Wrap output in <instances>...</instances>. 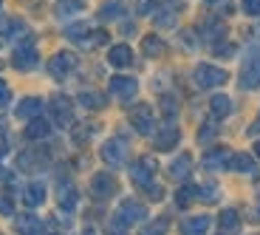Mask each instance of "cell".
<instances>
[{"instance_id": "obj_49", "label": "cell", "mask_w": 260, "mask_h": 235, "mask_svg": "<svg viewBox=\"0 0 260 235\" xmlns=\"http://www.w3.org/2000/svg\"><path fill=\"white\" fill-rule=\"evenodd\" d=\"M82 235H93V232H82Z\"/></svg>"}, {"instance_id": "obj_10", "label": "cell", "mask_w": 260, "mask_h": 235, "mask_svg": "<svg viewBox=\"0 0 260 235\" xmlns=\"http://www.w3.org/2000/svg\"><path fill=\"white\" fill-rule=\"evenodd\" d=\"M91 193H93V198H99V201L111 198L113 193H116V179H113V173H105V170H99L96 176L91 179Z\"/></svg>"}, {"instance_id": "obj_36", "label": "cell", "mask_w": 260, "mask_h": 235, "mask_svg": "<svg viewBox=\"0 0 260 235\" xmlns=\"http://www.w3.org/2000/svg\"><path fill=\"white\" fill-rule=\"evenodd\" d=\"M0 216H14V201L9 193H0Z\"/></svg>"}, {"instance_id": "obj_50", "label": "cell", "mask_w": 260, "mask_h": 235, "mask_svg": "<svg viewBox=\"0 0 260 235\" xmlns=\"http://www.w3.org/2000/svg\"><path fill=\"white\" fill-rule=\"evenodd\" d=\"M0 3H3V0H0Z\"/></svg>"}, {"instance_id": "obj_42", "label": "cell", "mask_w": 260, "mask_h": 235, "mask_svg": "<svg viewBox=\"0 0 260 235\" xmlns=\"http://www.w3.org/2000/svg\"><path fill=\"white\" fill-rule=\"evenodd\" d=\"M108 235H124V227L119 221H113L111 227H108Z\"/></svg>"}, {"instance_id": "obj_1", "label": "cell", "mask_w": 260, "mask_h": 235, "mask_svg": "<svg viewBox=\"0 0 260 235\" xmlns=\"http://www.w3.org/2000/svg\"><path fill=\"white\" fill-rule=\"evenodd\" d=\"M113 221H119L122 227L142 224V221H147V207H144L142 201H136V198H124L116 207V218H113Z\"/></svg>"}, {"instance_id": "obj_18", "label": "cell", "mask_w": 260, "mask_h": 235, "mask_svg": "<svg viewBox=\"0 0 260 235\" xmlns=\"http://www.w3.org/2000/svg\"><path fill=\"white\" fill-rule=\"evenodd\" d=\"M212 218L209 216H189L181 221V235H207Z\"/></svg>"}, {"instance_id": "obj_40", "label": "cell", "mask_w": 260, "mask_h": 235, "mask_svg": "<svg viewBox=\"0 0 260 235\" xmlns=\"http://www.w3.org/2000/svg\"><path fill=\"white\" fill-rule=\"evenodd\" d=\"M164 229H167V221H164V218H161V221H156V224H150V227L144 229L142 235H161Z\"/></svg>"}, {"instance_id": "obj_45", "label": "cell", "mask_w": 260, "mask_h": 235, "mask_svg": "<svg viewBox=\"0 0 260 235\" xmlns=\"http://www.w3.org/2000/svg\"><path fill=\"white\" fill-rule=\"evenodd\" d=\"M20 3H23V6H37L40 0H20Z\"/></svg>"}, {"instance_id": "obj_34", "label": "cell", "mask_w": 260, "mask_h": 235, "mask_svg": "<svg viewBox=\"0 0 260 235\" xmlns=\"http://www.w3.org/2000/svg\"><path fill=\"white\" fill-rule=\"evenodd\" d=\"M215 136H218V125H212V122H207L201 131H198V142H209V139H215Z\"/></svg>"}, {"instance_id": "obj_32", "label": "cell", "mask_w": 260, "mask_h": 235, "mask_svg": "<svg viewBox=\"0 0 260 235\" xmlns=\"http://www.w3.org/2000/svg\"><path fill=\"white\" fill-rule=\"evenodd\" d=\"M198 198H201V201H218V187H215V184L198 187Z\"/></svg>"}, {"instance_id": "obj_12", "label": "cell", "mask_w": 260, "mask_h": 235, "mask_svg": "<svg viewBox=\"0 0 260 235\" xmlns=\"http://www.w3.org/2000/svg\"><path fill=\"white\" fill-rule=\"evenodd\" d=\"M43 229H46L43 221H40L37 216H31V213L14 218V232L17 235H43Z\"/></svg>"}, {"instance_id": "obj_24", "label": "cell", "mask_w": 260, "mask_h": 235, "mask_svg": "<svg viewBox=\"0 0 260 235\" xmlns=\"http://www.w3.org/2000/svg\"><path fill=\"white\" fill-rule=\"evenodd\" d=\"M229 170H238V173H252L254 170V159L249 153H235L229 159Z\"/></svg>"}, {"instance_id": "obj_2", "label": "cell", "mask_w": 260, "mask_h": 235, "mask_svg": "<svg viewBox=\"0 0 260 235\" xmlns=\"http://www.w3.org/2000/svg\"><path fill=\"white\" fill-rule=\"evenodd\" d=\"M12 66L17 68V71H34V68L40 66V54H37V48H34V37H26L23 46L14 48Z\"/></svg>"}, {"instance_id": "obj_19", "label": "cell", "mask_w": 260, "mask_h": 235, "mask_svg": "<svg viewBox=\"0 0 260 235\" xmlns=\"http://www.w3.org/2000/svg\"><path fill=\"white\" fill-rule=\"evenodd\" d=\"M142 54L144 57H164L167 54V43L158 34H144L142 37Z\"/></svg>"}, {"instance_id": "obj_9", "label": "cell", "mask_w": 260, "mask_h": 235, "mask_svg": "<svg viewBox=\"0 0 260 235\" xmlns=\"http://www.w3.org/2000/svg\"><path fill=\"white\" fill-rule=\"evenodd\" d=\"M48 111H51V122L59 125V128H68L74 119V108H71V99L68 97H54L48 102Z\"/></svg>"}, {"instance_id": "obj_8", "label": "cell", "mask_w": 260, "mask_h": 235, "mask_svg": "<svg viewBox=\"0 0 260 235\" xmlns=\"http://www.w3.org/2000/svg\"><path fill=\"white\" fill-rule=\"evenodd\" d=\"M74 68H77V57H74L71 51H57L48 60V74H51L54 79H65Z\"/></svg>"}, {"instance_id": "obj_29", "label": "cell", "mask_w": 260, "mask_h": 235, "mask_svg": "<svg viewBox=\"0 0 260 235\" xmlns=\"http://www.w3.org/2000/svg\"><path fill=\"white\" fill-rule=\"evenodd\" d=\"M88 32H91V26H88V23H74V26L65 28V37L74 40V43H82L85 34H88Z\"/></svg>"}, {"instance_id": "obj_44", "label": "cell", "mask_w": 260, "mask_h": 235, "mask_svg": "<svg viewBox=\"0 0 260 235\" xmlns=\"http://www.w3.org/2000/svg\"><path fill=\"white\" fill-rule=\"evenodd\" d=\"M249 133H252V136H254V133H260V113H257V119H254V128H252Z\"/></svg>"}, {"instance_id": "obj_5", "label": "cell", "mask_w": 260, "mask_h": 235, "mask_svg": "<svg viewBox=\"0 0 260 235\" xmlns=\"http://www.w3.org/2000/svg\"><path fill=\"white\" fill-rule=\"evenodd\" d=\"M130 122H133V128H136L142 136H150V133L156 131V116H153V108L150 105H136L133 111H130Z\"/></svg>"}, {"instance_id": "obj_38", "label": "cell", "mask_w": 260, "mask_h": 235, "mask_svg": "<svg viewBox=\"0 0 260 235\" xmlns=\"http://www.w3.org/2000/svg\"><path fill=\"white\" fill-rule=\"evenodd\" d=\"M9 102H12V88L0 79V108H6Z\"/></svg>"}, {"instance_id": "obj_47", "label": "cell", "mask_w": 260, "mask_h": 235, "mask_svg": "<svg viewBox=\"0 0 260 235\" xmlns=\"http://www.w3.org/2000/svg\"><path fill=\"white\" fill-rule=\"evenodd\" d=\"M0 179H6V170H3V164H0Z\"/></svg>"}, {"instance_id": "obj_15", "label": "cell", "mask_w": 260, "mask_h": 235, "mask_svg": "<svg viewBox=\"0 0 260 235\" xmlns=\"http://www.w3.org/2000/svg\"><path fill=\"white\" fill-rule=\"evenodd\" d=\"M181 139V131H178L176 125H164L161 131L156 133V151H173Z\"/></svg>"}, {"instance_id": "obj_17", "label": "cell", "mask_w": 260, "mask_h": 235, "mask_svg": "<svg viewBox=\"0 0 260 235\" xmlns=\"http://www.w3.org/2000/svg\"><path fill=\"white\" fill-rule=\"evenodd\" d=\"M189 170H192V159H189V153H181V156H176L173 164L167 167V176L173 179V182H184V179L189 176Z\"/></svg>"}, {"instance_id": "obj_20", "label": "cell", "mask_w": 260, "mask_h": 235, "mask_svg": "<svg viewBox=\"0 0 260 235\" xmlns=\"http://www.w3.org/2000/svg\"><path fill=\"white\" fill-rule=\"evenodd\" d=\"M23 201L28 207H40V204L46 201V184L43 182H31L26 190H23Z\"/></svg>"}, {"instance_id": "obj_46", "label": "cell", "mask_w": 260, "mask_h": 235, "mask_svg": "<svg viewBox=\"0 0 260 235\" xmlns=\"http://www.w3.org/2000/svg\"><path fill=\"white\" fill-rule=\"evenodd\" d=\"M254 156L260 159V139H257V142H254Z\"/></svg>"}, {"instance_id": "obj_26", "label": "cell", "mask_w": 260, "mask_h": 235, "mask_svg": "<svg viewBox=\"0 0 260 235\" xmlns=\"http://www.w3.org/2000/svg\"><path fill=\"white\" fill-rule=\"evenodd\" d=\"M43 162H46V153H40V151H26L20 156V167L23 170H37Z\"/></svg>"}, {"instance_id": "obj_35", "label": "cell", "mask_w": 260, "mask_h": 235, "mask_svg": "<svg viewBox=\"0 0 260 235\" xmlns=\"http://www.w3.org/2000/svg\"><path fill=\"white\" fill-rule=\"evenodd\" d=\"M241 9L249 17H260V0H241Z\"/></svg>"}, {"instance_id": "obj_3", "label": "cell", "mask_w": 260, "mask_h": 235, "mask_svg": "<svg viewBox=\"0 0 260 235\" xmlns=\"http://www.w3.org/2000/svg\"><path fill=\"white\" fill-rule=\"evenodd\" d=\"M192 79H195V85H198V88H221V85L229 79V74L223 71V68H218V66L201 63V66L195 68Z\"/></svg>"}, {"instance_id": "obj_39", "label": "cell", "mask_w": 260, "mask_h": 235, "mask_svg": "<svg viewBox=\"0 0 260 235\" xmlns=\"http://www.w3.org/2000/svg\"><path fill=\"white\" fill-rule=\"evenodd\" d=\"M144 190H147V196L153 198V201H161V198H164V190H161V184H156V182L150 184V187H144Z\"/></svg>"}, {"instance_id": "obj_37", "label": "cell", "mask_w": 260, "mask_h": 235, "mask_svg": "<svg viewBox=\"0 0 260 235\" xmlns=\"http://www.w3.org/2000/svg\"><path fill=\"white\" fill-rule=\"evenodd\" d=\"M91 133H93V128H91V125H82V128H74V142H77V144H85Z\"/></svg>"}, {"instance_id": "obj_43", "label": "cell", "mask_w": 260, "mask_h": 235, "mask_svg": "<svg viewBox=\"0 0 260 235\" xmlns=\"http://www.w3.org/2000/svg\"><path fill=\"white\" fill-rule=\"evenodd\" d=\"M215 51H218V54H232L235 46H229V43H226V46H215Z\"/></svg>"}, {"instance_id": "obj_16", "label": "cell", "mask_w": 260, "mask_h": 235, "mask_svg": "<svg viewBox=\"0 0 260 235\" xmlns=\"http://www.w3.org/2000/svg\"><path fill=\"white\" fill-rule=\"evenodd\" d=\"M108 63H111L113 68H127V66H133V48L124 46V43L111 46V51H108Z\"/></svg>"}, {"instance_id": "obj_30", "label": "cell", "mask_w": 260, "mask_h": 235, "mask_svg": "<svg viewBox=\"0 0 260 235\" xmlns=\"http://www.w3.org/2000/svg\"><path fill=\"white\" fill-rule=\"evenodd\" d=\"M198 198V187H192V184H187V187L178 190V196H176V204L178 207H187L189 201H195Z\"/></svg>"}, {"instance_id": "obj_48", "label": "cell", "mask_w": 260, "mask_h": 235, "mask_svg": "<svg viewBox=\"0 0 260 235\" xmlns=\"http://www.w3.org/2000/svg\"><path fill=\"white\" fill-rule=\"evenodd\" d=\"M3 131H6V122H3V119H0V133H3Z\"/></svg>"}, {"instance_id": "obj_33", "label": "cell", "mask_w": 260, "mask_h": 235, "mask_svg": "<svg viewBox=\"0 0 260 235\" xmlns=\"http://www.w3.org/2000/svg\"><path fill=\"white\" fill-rule=\"evenodd\" d=\"M161 113L167 119H173L178 113V105H176V99H173V97H161Z\"/></svg>"}, {"instance_id": "obj_14", "label": "cell", "mask_w": 260, "mask_h": 235, "mask_svg": "<svg viewBox=\"0 0 260 235\" xmlns=\"http://www.w3.org/2000/svg\"><path fill=\"white\" fill-rule=\"evenodd\" d=\"M40 113H43V99H40V97H26L17 108H14V116H17V119H28V122L37 119Z\"/></svg>"}, {"instance_id": "obj_28", "label": "cell", "mask_w": 260, "mask_h": 235, "mask_svg": "<svg viewBox=\"0 0 260 235\" xmlns=\"http://www.w3.org/2000/svg\"><path fill=\"white\" fill-rule=\"evenodd\" d=\"M122 17V3L119 0H108V3H102V9H99V20H119Z\"/></svg>"}, {"instance_id": "obj_22", "label": "cell", "mask_w": 260, "mask_h": 235, "mask_svg": "<svg viewBox=\"0 0 260 235\" xmlns=\"http://www.w3.org/2000/svg\"><path fill=\"white\" fill-rule=\"evenodd\" d=\"M26 139H31V142H37V139H46L48 133H51V122H46V119H31V122L26 125Z\"/></svg>"}, {"instance_id": "obj_13", "label": "cell", "mask_w": 260, "mask_h": 235, "mask_svg": "<svg viewBox=\"0 0 260 235\" xmlns=\"http://www.w3.org/2000/svg\"><path fill=\"white\" fill-rule=\"evenodd\" d=\"M229 159H232V153L226 148H212V151L204 153V167L207 170H226Z\"/></svg>"}, {"instance_id": "obj_23", "label": "cell", "mask_w": 260, "mask_h": 235, "mask_svg": "<svg viewBox=\"0 0 260 235\" xmlns=\"http://www.w3.org/2000/svg\"><path fill=\"white\" fill-rule=\"evenodd\" d=\"M57 201H59V207H62V210H68V213H71V210L77 207L79 196H77V190H74L71 184H62V187H59V196H57Z\"/></svg>"}, {"instance_id": "obj_4", "label": "cell", "mask_w": 260, "mask_h": 235, "mask_svg": "<svg viewBox=\"0 0 260 235\" xmlns=\"http://www.w3.org/2000/svg\"><path fill=\"white\" fill-rule=\"evenodd\" d=\"M153 176H156V159L153 156H142L133 167H130V179L136 187H150L153 184Z\"/></svg>"}, {"instance_id": "obj_41", "label": "cell", "mask_w": 260, "mask_h": 235, "mask_svg": "<svg viewBox=\"0 0 260 235\" xmlns=\"http://www.w3.org/2000/svg\"><path fill=\"white\" fill-rule=\"evenodd\" d=\"M156 23L158 26H173V23H176V14H158Z\"/></svg>"}, {"instance_id": "obj_7", "label": "cell", "mask_w": 260, "mask_h": 235, "mask_svg": "<svg viewBox=\"0 0 260 235\" xmlns=\"http://www.w3.org/2000/svg\"><path fill=\"white\" fill-rule=\"evenodd\" d=\"M241 88L243 91H254V88H260V54H252V57L243 60V66H241Z\"/></svg>"}, {"instance_id": "obj_11", "label": "cell", "mask_w": 260, "mask_h": 235, "mask_svg": "<svg viewBox=\"0 0 260 235\" xmlns=\"http://www.w3.org/2000/svg\"><path fill=\"white\" fill-rule=\"evenodd\" d=\"M139 91V82L133 77H113L111 79V94L116 99H122V102H130V99L136 97Z\"/></svg>"}, {"instance_id": "obj_31", "label": "cell", "mask_w": 260, "mask_h": 235, "mask_svg": "<svg viewBox=\"0 0 260 235\" xmlns=\"http://www.w3.org/2000/svg\"><path fill=\"white\" fill-rule=\"evenodd\" d=\"M218 221H221L223 229H238V227H241V218H238V213H235V210H223Z\"/></svg>"}, {"instance_id": "obj_25", "label": "cell", "mask_w": 260, "mask_h": 235, "mask_svg": "<svg viewBox=\"0 0 260 235\" xmlns=\"http://www.w3.org/2000/svg\"><path fill=\"white\" fill-rule=\"evenodd\" d=\"M82 12V3L79 0H57V6H54V14L57 17H71V14Z\"/></svg>"}, {"instance_id": "obj_27", "label": "cell", "mask_w": 260, "mask_h": 235, "mask_svg": "<svg viewBox=\"0 0 260 235\" xmlns=\"http://www.w3.org/2000/svg\"><path fill=\"white\" fill-rule=\"evenodd\" d=\"M79 102H82L85 108L99 111V108H105V94H99V91H82V94H79Z\"/></svg>"}, {"instance_id": "obj_21", "label": "cell", "mask_w": 260, "mask_h": 235, "mask_svg": "<svg viewBox=\"0 0 260 235\" xmlns=\"http://www.w3.org/2000/svg\"><path fill=\"white\" fill-rule=\"evenodd\" d=\"M209 113H212L215 119H226L229 113H232V99L223 97V94H215V97L209 99Z\"/></svg>"}, {"instance_id": "obj_6", "label": "cell", "mask_w": 260, "mask_h": 235, "mask_svg": "<svg viewBox=\"0 0 260 235\" xmlns=\"http://www.w3.org/2000/svg\"><path fill=\"white\" fill-rule=\"evenodd\" d=\"M102 162L105 164H111V167H119V164L127 159V142L124 139H119V136H113V139H108V142L102 144Z\"/></svg>"}]
</instances>
